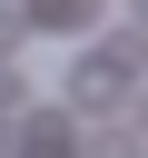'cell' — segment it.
Returning a JSON list of instances; mask_svg holds the SVG:
<instances>
[{
  "label": "cell",
  "instance_id": "1",
  "mask_svg": "<svg viewBox=\"0 0 148 158\" xmlns=\"http://www.w3.org/2000/svg\"><path fill=\"white\" fill-rule=\"evenodd\" d=\"M138 59H148V40H128V49H79V59H69V109H128V99H138Z\"/></svg>",
  "mask_w": 148,
  "mask_h": 158
},
{
  "label": "cell",
  "instance_id": "2",
  "mask_svg": "<svg viewBox=\"0 0 148 158\" xmlns=\"http://www.w3.org/2000/svg\"><path fill=\"white\" fill-rule=\"evenodd\" d=\"M20 30H49V40H89L99 30V0H10Z\"/></svg>",
  "mask_w": 148,
  "mask_h": 158
},
{
  "label": "cell",
  "instance_id": "3",
  "mask_svg": "<svg viewBox=\"0 0 148 158\" xmlns=\"http://www.w3.org/2000/svg\"><path fill=\"white\" fill-rule=\"evenodd\" d=\"M10 158H79V128L49 109V118H20L10 128Z\"/></svg>",
  "mask_w": 148,
  "mask_h": 158
},
{
  "label": "cell",
  "instance_id": "4",
  "mask_svg": "<svg viewBox=\"0 0 148 158\" xmlns=\"http://www.w3.org/2000/svg\"><path fill=\"white\" fill-rule=\"evenodd\" d=\"M79 158H148V138H138V128H89Z\"/></svg>",
  "mask_w": 148,
  "mask_h": 158
},
{
  "label": "cell",
  "instance_id": "5",
  "mask_svg": "<svg viewBox=\"0 0 148 158\" xmlns=\"http://www.w3.org/2000/svg\"><path fill=\"white\" fill-rule=\"evenodd\" d=\"M10 40H20V10H0V49H10Z\"/></svg>",
  "mask_w": 148,
  "mask_h": 158
},
{
  "label": "cell",
  "instance_id": "6",
  "mask_svg": "<svg viewBox=\"0 0 148 158\" xmlns=\"http://www.w3.org/2000/svg\"><path fill=\"white\" fill-rule=\"evenodd\" d=\"M128 10H138V30H148V0H128Z\"/></svg>",
  "mask_w": 148,
  "mask_h": 158
}]
</instances>
